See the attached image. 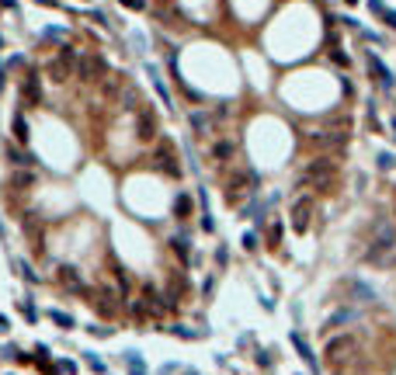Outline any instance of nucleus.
Here are the masks:
<instances>
[{
  "label": "nucleus",
  "mask_w": 396,
  "mask_h": 375,
  "mask_svg": "<svg viewBox=\"0 0 396 375\" xmlns=\"http://www.w3.org/2000/svg\"><path fill=\"white\" fill-rule=\"evenodd\" d=\"M393 250H396V226H393V222H386V219H379V222H376V233H372V240H369V250H365V261H372V264H386Z\"/></svg>",
  "instance_id": "1"
},
{
  "label": "nucleus",
  "mask_w": 396,
  "mask_h": 375,
  "mask_svg": "<svg viewBox=\"0 0 396 375\" xmlns=\"http://www.w3.org/2000/svg\"><path fill=\"white\" fill-rule=\"evenodd\" d=\"M334 178H337V167H334V160H327V157L313 160V163H309V170H306V181H313V184L323 188V191H330Z\"/></svg>",
  "instance_id": "2"
},
{
  "label": "nucleus",
  "mask_w": 396,
  "mask_h": 375,
  "mask_svg": "<svg viewBox=\"0 0 396 375\" xmlns=\"http://www.w3.org/2000/svg\"><path fill=\"white\" fill-rule=\"evenodd\" d=\"M289 216H292V229H296V233H306V229H309V219H313V198L299 195L296 201H292V209H289Z\"/></svg>",
  "instance_id": "3"
},
{
  "label": "nucleus",
  "mask_w": 396,
  "mask_h": 375,
  "mask_svg": "<svg viewBox=\"0 0 396 375\" xmlns=\"http://www.w3.org/2000/svg\"><path fill=\"white\" fill-rule=\"evenodd\" d=\"M355 344H358V340H355L351 334H341V337H334V340L327 344V351H323V355H327V361H330V365H341V361H348V358H351Z\"/></svg>",
  "instance_id": "4"
},
{
  "label": "nucleus",
  "mask_w": 396,
  "mask_h": 375,
  "mask_svg": "<svg viewBox=\"0 0 396 375\" xmlns=\"http://www.w3.org/2000/svg\"><path fill=\"white\" fill-rule=\"evenodd\" d=\"M73 66H77V56H73V49H70V45H63L60 56H56V60H49V77L63 83V80H70Z\"/></svg>",
  "instance_id": "5"
},
{
  "label": "nucleus",
  "mask_w": 396,
  "mask_h": 375,
  "mask_svg": "<svg viewBox=\"0 0 396 375\" xmlns=\"http://www.w3.org/2000/svg\"><path fill=\"white\" fill-rule=\"evenodd\" d=\"M21 101H24L28 108H39V104H42V83H39V73H28V77H24Z\"/></svg>",
  "instance_id": "6"
},
{
  "label": "nucleus",
  "mask_w": 396,
  "mask_h": 375,
  "mask_svg": "<svg viewBox=\"0 0 396 375\" xmlns=\"http://www.w3.org/2000/svg\"><path fill=\"white\" fill-rule=\"evenodd\" d=\"M355 320H358V309H337V313L327 316L323 330H341V327H348V323H355Z\"/></svg>",
  "instance_id": "7"
},
{
  "label": "nucleus",
  "mask_w": 396,
  "mask_h": 375,
  "mask_svg": "<svg viewBox=\"0 0 396 375\" xmlns=\"http://www.w3.org/2000/svg\"><path fill=\"white\" fill-rule=\"evenodd\" d=\"M101 70H104V63H101L98 56H83V60L77 63V73H80L83 80H98Z\"/></svg>",
  "instance_id": "8"
},
{
  "label": "nucleus",
  "mask_w": 396,
  "mask_h": 375,
  "mask_svg": "<svg viewBox=\"0 0 396 375\" xmlns=\"http://www.w3.org/2000/svg\"><path fill=\"white\" fill-rule=\"evenodd\" d=\"M289 340H292V344H296V348H299V355H302V361H306V365H309L313 372H320V361H317V355L309 351V344H306V337H302V334H299V330H296V334L289 337Z\"/></svg>",
  "instance_id": "9"
},
{
  "label": "nucleus",
  "mask_w": 396,
  "mask_h": 375,
  "mask_svg": "<svg viewBox=\"0 0 396 375\" xmlns=\"http://www.w3.org/2000/svg\"><path fill=\"white\" fill-rule=\"evenodd\" d=\"M60 281L70 289V292H80V289H83V278H80V271H77V268H70V264H63V268H60Z\"/></svg>",
  "instance_id": "10"
},
{
  "label": "nucleus",
  "mask_w": 396,
  "mask_h": 375,
  "mask_svg": "<svg viewBox=\"0 0 396 375\" xmlns=\"http://www.w3.org/2000/svg\"><path fill=\"white\" fill-rule=\"evenodd\" d=\"M191 212H195V201H191V195H188V191H181V195L174 198V216H178V219H188Z\"/></svg>",
  "instance_id": "11"
},
{
  "label": "nucleus",
  "mask_w": 396,
  "mask_h": 375,
  "mask_svg": "<svg viewBox=\"0 0 396 375\" xmlns=\"http://www.w3.org/2000/svg\"><path fill=\"white\" fill-rule=\"evenodd\" d=\"M157 136V119L150 111H139V139H153Z\"/></svg>",
  "instance_id": "12"
},
{
  "label": "nucleus",
  "mask_w": 396,
  "mask_h": 375,
  "mask_svg": "<svg viewBox=\"0 0 396 375\" xmlns=\"http://www.w3.org/2000/svg\"><path fill=\"white\" fill-rule=\"evenodd\" d=\"M369 70L376 73V80L382 83V87H393V77H389V70H386V66H382L376 56H369Z\"/></svg>",
  "instance_id": "13"
},
{
  "label": "nucleus",
  "mask_w": 396,
  "mask_h": 375,
  "mask_svg": "<svg viewBox=\"0 0 396 375\" xmlns=\"http://www.w3.org/2000/svg\"><path fill=\"white\" fill-rule=\"evenodd\" d=\"M171 250L181 257V264H188V261H191V254H188V240H184V237H174V240H171Z\"/></svg>",
  "instance_id": "14"
},
{
  "label": "nucleus",
  "mask_w": 396,
  "mask_h": 375,
  "mask_svg": "<svg viewBox=\"0 0 396 375\" xmlns=\"http://www.w3.org/2000/svg\"><path fill=\"white\" fill-rule=\"evenodd\" d=\"M14 139H18V142H28V122L21 119V115H14Z\"/></svg>",
  "instance_id": "15"
},
{
  "label": "nucleus",
  "mask_w": 396,
  "mask_h": 375,
  "mask_svg": "<svg viewBox=\"0 0 396 375\" xmlns=\"http://www.w3.org/2000/svg\"><path fill=\"white\" fill-rule=\"evenodd\" d=\"M278 243H281V222H271V226H268V247H278Z\"/></svg>",
  "instance_id": "16"
},
{
  "label": "nucleus",
  "mask_w": 396,
  "mask_h": 375,
  "mask_svg": "<svg viewBox=\"0 0 396 375\" xmlns=\"http://www.w3.org/2000/svg\"><path fill=\"white\" fill-rule=\"evenodd\" d=\"M212 157H216V160H230V157H233V142H216Z\"/></svg>",
  "instance_id": "17"
},
{
  "label": "nucleus",
  "mask_w": 396,
  "mask_h": 375,
  "mask_svg": "<svg viewBox=\"0 0 396 375\" xmlns=\"http://www.w3.org/2000/svg\"><path fill=\"white\" fill-rule=\"evenodd\" d=\"M52 320L60 323L63 330H70V327H73V316H70V313H60V309H52Z\"/></svg>",
  "instance_id": "18"
},
{
  "label": "nucleus",
  "mask_w": 396,
  "mask_h": 375,
  "mask_svg": "<svg viewBox=\"0 0 396 375\" xmlns=\"http://www.w3.org/2000/svg\"><path fill=\"white\" fill-rule=\"evenodd\" d=\"M167 330H171V334H174V337H184V340H195V330H188V327H178V323H174V327H167Z\"/></svg>",
  "instance_id": "19"
},
{
  "label": "nucleus",
  "mask_w": 396,
  "mask_h": 375,
  "mask_svg": "<svg viewBox=\"0 0 396 375\" xmlns=\"http://www.w3.org/2000/svg\"><path fill=\"white\" fill-rule=\"evenodd\" d=\"M32 184V174H14V188H28Z\"/></svg>",
  "instance_id": "20"
},
{
  "label": "nucleus",
  "mask_w": 396,
  "mask_h": 375,
  "mask_svg": "<svg viewBox=\"0 0 396 375\" xmlns=\"http://www.w3.org/2000/svg\"><path fill=\"white\" fill-rule=\"evenodd\" d=\"M254 361H258V365H271V355H268V351H254Z\"/></svg>",
  "instance_id": "21"
},
{
  "label": "nucleus",
  "mask_w": 396,
  "mask_h": 375,
  "mask_svg": "<svg viewBox=\"0 0 396 375\" xmlns=\"http://www.w3.org/2000/svg\"><path fill=\"white\" fill-rule=\"evenodd\" d=\"M393 167V157L389 153H379V170H389Z\"/></svg>",
  "instance_id": "22"
},
{
  "label": "nucleus",
  "mask_w": 396,
  "mask_h": 375,
  "mask_svg": "<svg viewBox=\"0 0 396 375\" xmlns=\"http://www.w3.org/2000/svg\"><path fill=\"white\" fill-rule=\"evenodd\" d=\"M243 247H247V250H258V233H247V237H243Z\"/></svg>",
  "instance_id": "23"
},
{
  "label": "nucleus",
  "mask_w": 396,
  "mask_h": 375,
  "mask_svg": "<svg viewBox=\"0 0 396 375\" xmlns=\"http://www.w3.org/2000/svg\"><path fill=\"white\" fill-rule=\"evenodd\" d=\"M87 365H91L94 372H104V361H101V358H94V355H87Z\"/></svg>",
  "instance_id": "24"
},
{
  "label": "nucleus",
  "mask_w": 396,
  "mask_h": 375,
  "mask_svg": "<svg viewBox=\"0 0 396 375\" xmlns=\"http://www.w3.org/2000/svg\"><path fill=\"white\" fill-rule=\"evenodd\" d=\"M91 334L94 337H111V327H91Z\"/></svg>",
  "instance_id": "25"
},
{
  "label": "nucleus",
  "mask_w": 396,
  "mask_h": 375,
  "mask_svg": "<svg viewBox=\"0 0 396 375\" xmlns=\"http://www.w3.org/2000/svg\"><path fill=\"white\" fill-rule=\"evenodd\" d=\"M369 7H372L376 14H386V7H382V0H369Z\"/></svg>",
  "instance_id": "26"
},
{
  "label": "nucleus",
  "mask_w": 396,
  "mask_h": 375,
  "mask_svg": "<svg viewBox=\"0 0 396 375\" xmlns=\"http://www.w3.org/2000/svg\"><path fill=\"white\" fill-rule=\"evenodd\" d=\"M122 4H125V7H136V11H139V7H143L146 0H122Z\"/></svg>",
  "instance_id": "27"
},
{
  "label": "nucleus",
  "mask_w": 396,
  "mask_h": 375,
  "mask_svg": "<svg viewBox=\"0 0 396 375\" xmlns=\"http://www.w3.org/2000/svg\"><path fill=\"white\" fill-rule=\"evenodd\" d=\"M4 83H7V73H4V66H0V94H4Z\"/></svg>",
  "instance_id": "28"
},
{
  "label": "nucleus",
  "mask_w": 396,
  "mask_h": 375,
  "mask_svg": "<svg viewBox=\"0 0 396 375\" xmlns=\"http://www.w3.org/2000/svg\"><path fill=\"white\" fill-rule=\"evenodd\" d=\"M4 330H7V316L0 313V334H4Z\"/></svg>",
  "instance_id": "29"
},
{
  "label": "nucleus",
  "mask_w": 396,
  "mask_h": 375,
  "mask_svg": "<svg viewBox=\"0 0 396 375\" xmlns=\"http://www.w3.org/2000/svg\"><path fill=\"white\" fill-rule=\"evenodd\" d=\"M386 21H389V24H393V28H396V14H386Z\"/></svg>",
  "instance_id": "30"
},
{
  "label": "nucleus",
  "mask_w": 396,
  "mask_h": 375,
  "mask_svg": "<svg viewBox=\"0 0 396 375\" xmlns=\"http://www.w3.org/2000/svg\"><path fill=\"white\" fill-rule=\"evenodd\" d=\"M39 4H52V0H39Z\"/></svg>",
  "instance_id": "31"
},
{
  "label": "nucleus",
  "mask_w": 396,
  "mask_h": 375,
  "mask_svg": "<svg viewBox=\"0 0 396 375\" xmlns=\"http://www.w3.org/2000/svg\"><path fill=\"white\" fill-rule=\"evenodd\" d=\"M0 49H4V39H0Z\"/></svg>",
  "instance_id": "32"
},
{
  "label": "nucleus",
  "mask_w": 396,
  "mask_h": 375,
  "mask_svg": "<svg viewBox=\"0 0 396 375\" xmlns=\"http://www.w3.org/2000/svg\"><path fill=\"white\" fill-rule=\"evenodd\" d=\"M348 4H355V0H348Z\"/></svg>",
  "instance_id": "33"
}]
</instances>
